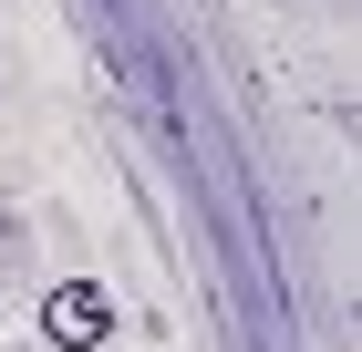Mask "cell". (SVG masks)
I'll return each mask as SVG.
<instances>
[{"instance_id": "6da1fadb", "label": "cell", "mask_w": 362, "mask_h": 352, "mask_svg": "<svg viewBox=\"0 0 362 352\" xmlns=\"http://www.w3.org/2000/svg\"><path fill=\"white\" fill-rule=\"evenodd\" d=\"M42 342H52V352H104L114 342L104 280H52V290H42Z\"/></svg>"}]
</instances>
